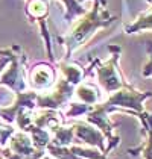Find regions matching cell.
I'll list each match as a JSON object with an SVG mask.
<instances>
[{
	"instance_id": "obj_9",
	"label": "cell",
	"mask_w": 152,
	"mask_h": 159,
	"mask_svg": "<svg viewBox=\"0 0 152 159\" xmlns=\"http://www.w3.org/2000/svg\"><path fill=\"white\" fill-rule=\"evenodd\" d=\"M52 132L53 138L52 143L53 146L58 147H67L72 143H75V134H73V127H61V126H52Z\"/></svg>"
},
{
	"instance_id": "obj_8",
	"label": "cell",
	"mask_w": 152,
	"mask_h": 159,
	"mask_svg": "<svg viewBox=\"0 0 152 159\" xmlns=\"http://www.w3.org/2000/svg\"><path fill=\"white\" fill-rule=\"evenodd\" d=\"M139 117L140 120L143 121V127L148 132V141H146L145 146H140L137 148H129V153L141 152V155H143L145 159H152V114L141 112V114H139Z\"/></svg>"
},
{
	"instance_id": "obj_4",
	"label": "cell",
	"mask_w": 152,
	"mask_h": 159,
	"mask_svg": "<svg viewBox=\"0 0 152 159\" xmlns=\"http://www.w3.org/2000/svg\"><path fill=\"white\" fill-rule=\"evenodd\" d=\"M75 93V85L70 84L65 77L59 79L55 85V89L50 93H46L43 96L37 97V106L40 108H47V109H59L69 102L72 94Z\"/></svg>"
},
{
	"instance_id": "obj_13",
	"label": "cell",
	"mask_w": 152,
	"mask_h": 159,
	"mask_svg": "<svg viewBox=\"0 0 152 159\" xmlns=\"http://www.w3.org/2000/svg\"><path fill=\"white\" fill-rule=\"evenodd\" d=\"M46 150L56 159H85V158L76 156L75 153L70 148H67V147H58V146H53V144H49L46 147Z\"/></svg>"
},
{
	"instance_id": "obj_14",
	"label": "cell",
	"mask_w": 152,
	"mask_h": 159,
	"mask_svg": "<svg viewBox=\"0 0 152 159\" xmlns=\"http://www.w3.org/2000/svg\"><path fill=\"white\" fill-rule=\"evenodd\" d=\"M76 156L79 158H85V159H108L107 155L99 153V152H94V150H88V148H82V147H76L73 146L70 148Z\"/></svg>"
},
{
	"instance_id": "obj_3",
	"label": "cell",
	"mask_w": 152,
	"mask_h": 159,
	"mask_svg": "<svg viewBox=\"0 0 152 159\" xmlns=\"http://www.w3.org/2000/svg\"><path fill=\"white\" fill-rule=\"evenodd\" d=\"M151 96V93H140L137 89H134L129 84H125L120 89L114 91L110 96V98L105 102V105H108L111 109H116V106L131 108V109H135L139 114H141V112H145L143 100Z\"/></svg>"
},
{
	"instance_id": "obj_12",
	"label": "cell",
	"mask_w": 152,
	"mask_h": 159,
	"mask_svg": "<svg viewBox=\"0 0 152 159\" xmlns=\"http://www.w3.org/2000/svg\"><path fill=\"white\" fill-rule=\"evenodd\" d=\"M146 29H152V9L148 11V12L141 14L132 25H128L125 27L126 34H135V32L146 30Z\"/></svg>"
},
{
	"instance_id": "obj_17",
	"label": "cell",
	"mask_w": 152,
	"mask_h": 159,
	"mask_svg": "<svg viewBox=\"0 0 152 159\" xmlns=\"http://www.w3.org/2000/svg\"><path fill=\"white\" fill-rule=\"evenodd\" d=\"M41 159H50V158H41Z\"/></svg>"
},
{
	"instance_id": "obj_1",
	"label": "cell",
	"mask_w": 152,
	"mask_h": 159,
	"mask_svg": "<svg viewBox=\"0 0 152 159\" xmlns=\"http://www.w3.org/2000/svg\"><path fill=\"white\" fill-rule=\"evenodd\" d=\"M101 2H105V0H94L93 9L90 12L84 14L85 17L78 23V26L72 30V34L69 37H65L64 43L67 47V58H70L72 53L94 34V30H97L101 27H107L116 20V17L110 15L108 11H105V9L101 12Z\"/></svg>"
},
{
	"instance_id": "obj_15",
	"label": "cell",
	"mask_w": 152,
	"mask_h": 159,
	"mask_svg": "<svg viewBox=\"0 0 152 159\" xmlns=\"http://www.w3.org/2000/svg\"><path fill=\"white\" fill-rule=\"evenodd\" d=\"M11 135H14V127H11V126H0V146H5Z\"/></svg>"
},
{
	"instance_id": "obj_5",
	"label": "cell",
	"mask_w": 152,
	"mask_h": 159,
	"mask_svg": "<svg viewBox=\"0 0 152 159\" xmlns=\"http://www.w3.org/2000/svg\"><path fill=\"white\" fill-rule=\"evenodd\" d=\"M26 61V58L21 59V62L17 59V55L12 53V59H11V67L6 73L2 76V80L0 84L2 85L9 86L12 91H15V94L18 93H23L26 89V79H25V70L21 67V64Z\"/></svg>"
},
{
	"instance_id": "obj_10",
	"label": "cell",
	"mask_w": 152,
	"mask_h": 159,
	"mask_svg": "<svg viewBox=\"0 0 152 159\" xmlns=\"http://www.w3.org/2000/svg\"><path fill=\"white\" fill-rule=\"evenodd\" d=\"M27 14L34 20H38L40 23L43 21V25H44V18L49 14V3H47V0H29L27 2Z\"/></svg>"
},
{
	"instance_id": "obj_11",
	"label": "cell",
	"mask_w": 152,
	"mask_h": 159,
	"mask_svg": "<svg viewBox=\"0 0 152 159\" xmlns=\"http://www.w3.org/2000/svg\"><path fill=\"white\" fill-rule=\"evenodd\" d=\"M76 96L79 97V100L85 105L93 106L97 100H99V93L96 88H93L91 85H85V84H81V85L76 88Z\"/></svg>"
},
{
	"instance_id": "obj_7",
	"label": "cell",
	"mask_w": 152,
	"mask_h": 159,
	"mask_svg": "<svg viewBox=\"0 0 152 159\" xmlns=\"http://www.w3.org/2000/svg\"><path fill=\"white\" fill-rule=\"evenodd\" d=\"M29 80L35 89H46L55 82V70L47 64H38L32 67L29 73Z\"/></svg>"
},
{
	"instance_id": "obj_16",
	"label": "cell",
	"mask_w": 152,
	"mask_h": 159,
	"mask_svg": "<svg viewBox=\"0 0 152 159\" xmlns=\"http://www.w3.org/2000/svg\"><path fill=\"white\" fill-rule=\"evenodd\" d=\"M146 50H148V53H149V56H151V59H152V41H149V43H148Z\"/></svg>"
},
{
	"instance_id": "obj_2",
	"label": "cell",
	"mask_w": 152,
	"mask_h": 159,
	"mask_svg": "<svg viewBox=\"0 0 152 159\" xmlns=\"http://www.w3.org/2000/svg\"><path fill=\"white\" fill-rule=\"evenodd\" d=\"M108 49H110V52H113L111 58L103 64H99L96 71H97V79H99L101 86L108 94H113L114 91L120 89L126 82L123 80L120 70L117 68V61H119V56H120V47L119 46H108Z\"/></svg>"
},
{
	"instance_id": "obj_6",
	"label": "cell",
	"mask_w": 152,
	"mask_h": 159,
	"mask_svg": "<svg viewBox=\"0 0 152 159\" xmlns=\"http://www.w3.org/2000/svg\"><path fill=\"white\" fill-rule=\"evenodd\" d=\"M73 127V134H75V139H78L79 143H85L88 146L97 147L101 152H103L105 155V146H103V139L105 135L102 134L99 129L91 127L90 124L82 121H78L76 124L72 126Z\"/></svg>"
}]
</instances>
